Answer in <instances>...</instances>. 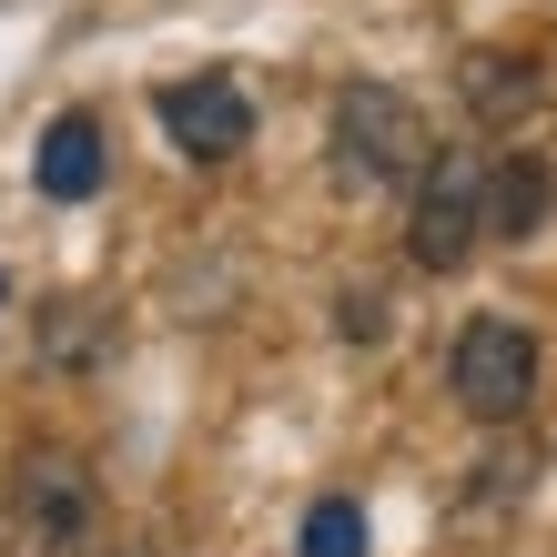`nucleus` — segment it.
<instances>
[{
	"label": "nucleus",
	"instance_id": "1",
	"mask_svg": "<svg viewBox=\"0 0 557 557\" xmlns=\"http://www.w3.org/2000/svg\"><path fill=\"white\" fill-rule=\"evenodd\" d=\"M102 537H112V507L91 456L61 436H30L11 456V486H0V557H91Z\"/></svg>",
	"mask_w": 557,
	"mask_h": 557
},
{
	"label": "nucleus",
	"instance_id": "2",
	"mask_svg": "<svg viewBox=\"0 0 557 557\" xmlns=\"http://www.w3.org/2000/svg\"><path fill=\"white\" fill-rule=\"evenodd\" d=\"M537 375H547V355H537V335L517 314H467L456 345H446V396L476 425H517L537 406Z\"/></svg>",
	"mask_w": 557,
	"mask_h": 557
},
{
	"label": "nucleus",
	"instance_id": "3",
	"mask_svg": "<svg viewBox=\"0 0 557 557\" xmlns=\"http://www.w3.org/2000/svg\"><path fill=\"white\" fill-rule=\"evenodd\" d=\"M335 162L355 183H416L436 162V133L396 82H345L335 91Z\"/></svg>",
	"mask_w": 557,
	"mask_h": 557
},
{
	"label": "nucleus",
	"instance_id": "4",
	"mask_svg": "<svg viewBox=\"0 0 557 557\" xmlns=\"http://www.w3.org/2000/svg\"><path fill=\"white\" fill-rule=\"evenodd\" d=\"M406 193H416V203H406V253L425 274H456L486 244V162L476 152H436Z\"/></svg>",
	"mask_w": 557,
	"mask_h": 557
},
{
	"label": "nucleus",
	"instance_id": "5",
	"mask_svg": "<svg viewBox=\"0 0 557 557\" xmlns=\"http://www.w3.org/2000/svg\"><path fill=\"white\" fill-rule=\"evenodd\" d=\"M162 133H173V152H193V162H234L244 143H253V91L244 82H223V72H203V82H162Z\"/></svg>",
	"mask_w": 557,
	"mask_h": 557
},
{
	"label": "nucleus",
	"instance_id": "6",
	"mask_svg": "<svg viewBox=\"0 0 557 557\" xmlns=\"http://www.w3.org/2000/svg\"><path fill=\"white\" fill-rule=\"evenodd\" d=\"M547 213H557V162L547 152H497L486 162V234L497 244L547 234Z\"/></svg>",
	"mask_w": 557,
	"mask_h": 557
},
{
	"label": "nucleus",
	"instance_id": "7",
	"mask_svg": "<svg viewBox=\"0 0 557 557\" xmlns=\"http://www.w3.org/2000/svg\"><path fill=\"white\" fill-rule=\"evenodd\" d=\"M528 486H537V446H486V456H476V476L456 486L446 528H467V537H497L507 517L528 507Z\"/></svg>",
	"mask_w": 557,
	"mask_h": 557
},
{
	"label": "nucleus",
	"instance_id": "8",
	"mask_svg": "<svg viewBox=\"0 0 557 557\" xmlns=\"http://www.w3.org/2000/svg\"><path fill=\"white\" fill-rule=\"evenodd\" d=\"M30 173H41V203H91L102 173H112L102 122H91V112H61L51 133H41V152H30Z\"/></svg>",
	"mask_w": 557,
	"mask_h": 557
},
{
	"label": "nucleus",
	"instance_id": "9",
	"mask_svg": "<svg viewBox=\"0 0 557 557\" xmlns=\"http://www.w3.org/2000/svg\"><path fill=\"white\" fill-rule=\"evenodd\" d=\"M467 102H476L486 122L528 112V102H537V61H497V51H476V61H467Z\"/></svg>",
	"mask_w": 557,
	"mask_h": 557
},
{
	"label": "nucleus",
	"instance_id": "10",
	"mask_svg": "<svg viewBox=\"0 0 557 557\" xmlns=\"http://www.w3.org/2000/svg\"><path fill=\"white\" fill-rule=\"evenodd\" d=\"M91 355H102V314L51 305V324H41V366H51V375H91Z\"/></svg>",
	"mask_w": 557,
	"mask_h": 557
},
{
	"label": "nucleus",
	"instance_id": "11",
	"mask_svg": "<svg viewBox=\"0 0 557 557\" xmlns=\"http://www.w3.org/2000/svg\"><path fill=\"white\" fill-rule=\"evenodd\" d=\"M294 547H305V557H366V507H355V497H314Z\"/></svg>",
	"mask_w": 557,
	"mask_h": 557
},
{
	"label": "nucleus",
	"instance_id": "12",
	"mask_svg": "<svg viewBox=\"0 0 557 557\" xmlns=\"http://www.w3.org/2000/svg\"><path fill=\"white\" fill-rule=\"evenodd\" d=\"M91 557H152L143 537H102V547H91Z\"/></svg>",
	"mask_w": 557,
	"mask_h": 557
}]
</instances>
